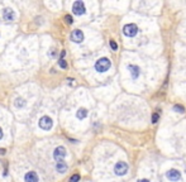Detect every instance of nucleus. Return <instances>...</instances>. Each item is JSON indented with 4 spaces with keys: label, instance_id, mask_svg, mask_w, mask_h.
Masks as SVG:
<instances>
[{
    "label": "nucleus",
    "instance_id": "nucleus-12",
    "mask_svg": "<svg viewBox=\"0 0 186 182\" xmlns=\"http://www.w3.org/2000/svg\"><path fill=\"white\" fill-rule=\"evenodd\" d=\"M24 181L25 182H38V176L36 172H28L24 176Z\"/></svg>",
    "mask_w": 186,
    "mask_h": 182
},
{
    "label": "nucleus",
    "instance_id": "nucleus-18",
    "mask_svg": "<svg viewBox=\"0 0 186 182\" xmlns=\"http://www.w3.org/2000/svg\"><path fill=\"white\" fill-rule=\"evenodd\" d=\"M79 181H80V175H74L70 178V182H79Z\"/></svg>",
    "mask_w": 186,
    "mask_h": 182
},
{
    "label": "nucleus",
    "instance_id": "nucleus-15",
    "mask_svg": "<svg viewBox=\"0 0 186 182\" xmlns=\"http://www.w3.org/2000/svg\"><path fill=\"white\" fill-rule=\"evenodd\" d=\"M173 110L177 113H185V108L181 105H173Z\"/></svg>",
    "mask_w": 186,
    "mask_h": 182
},
{
    "label": "nucleus",
    "instance_id": "nucleus-19",
    "mask_svg": "<svg viewBox=\"0 0 186 182\" xmlns=\"http://www.w3.org/2000/svg\"><path fill=\"white\" fill-rule=\"evenodd\" d=\"M110 47H111V49L117 51V49H118V45H117V42H114V41H110Z\"/></svg>",
    "mask_w": 186,
    "mask_h": 182
},
{
    "label": "nucleus",
    "instance_id": "nucleus-16",
    "mask_svg": "<svg viewBox=\"0 0 186 182\" xmlns=\"http://www.w3.org/2000/svg\"><path fill=\"white\" fill-rule=\"evenodd\" d=\"M158 119H160V114H158V113L152 114V123H153V124H156V123L158 122Z\"/></svg>",
    "mask_w": 186,
    "mask_h": 182
},
{
    "label": "nucleus",
    "instance_id": "nucleus-20",
    "mask_svg": "<svg viewBox=\"0 0 186 182\" xmlns=\"http://www.w3.org/2000/svg\"><path fill=\"white\" fill-rule=\"evenodd\" d=\"M65 20H66V22H67L68 24H72V22H74V20H72V17H71V15H66V17H65Z\"/></svg>",
    "mask_w": 186,
    "mask_h": 182
},
{
    "label": "nucleus",
    "instance_id": "nucleus-8",
    "mask_svg": "<svg viewBox=\"0 0 186 182\" xmlns=\"http://www.w3.org/2000/svg\"><path fill=\"white\" fill-rule=\"evenodd\" d=\"M3 18H4V20H6V22H13V20L15 19L14 10L10 9V8H5L3 10Z\"/></svg>",
    "mask_w": 186,
    "mask_h": 182
},
{
    "label": "nucleus",
    "instance_id": "nucleus-2",
    "mask_svg": "<svg viewBox=\"0 0 186 182\" xmlns=\"http://www.w3.org/2000/svg\"><path fill=\"white\" fill-rule=\"evenodd\" d=\"M128 165L126 162H123V161H120V162H118L115 166H114V172L117 176H124L127 172H128Z\"/></svg>",
    "mask_w": 186,
    "mask_h": 182
},
{
    "label": "nucleus",
    "instance_id": "nucleus-4",
    "mask_svg": "<svg viewBox=\"0 0 186 182\" xmlns=\"http://www.w3.org/2000/svg\"><path fill=\"white\" fill-rule=\"evenodd\" d=\"M52 125H53V122H52V119H51L49 116H42L39 119V128H41V129L49 130L51 128H52Z\"/></svg>",
    "mask_w": 186,
    "mask_h": 182
},
{
    "label": "nucleus",
    "instance_id": "nucleus-14",
    "mask_svg": "<svg viewBox=\"0 0 186 182\" xmlns=\"http://www.w3.org/2000/svg\"><path fill=\"white\" fill-rule=\"evenodd\" d=\"M15 106H17V108H23V106L25 105V101L22 99V98H18L17 100H15Z\"/></svg>",
    "mask_w": 186,
    "mask_h": 182
},
{
    "label": "nucleus",
    "instance_id": "nucleus-21",
    "mask_svg": "<svg viewBox=\"0 0 186 182\" xmlns=\"http://www.w3.org/2000/svg\"><path fill=\"white\" fill-rule=\"evenodd\" d=\"M138 182H149V181H148L147 178H142V180H139Z\"/></svg>",
    "mask_w": 186,
    "mask_h": 182
},
{
    "label": "nucleus",
    "instance_id": "nucleus-3",
    "mask_svg": "<svg viewBox=\"0 0 186 182\" xmlns=\"http://www.w3.org/2000/svg\"><path fill=\"white\" fill-rule=\"evenodd\" d=\"M123 33L127 37H134L138 33V27L136 24H127L123 28Z\"/></svg>",
    "mask_w": 186,
    "mask_h": 182
},
{
    "label": "nucleus",
    "instance_id": "nucleus-22",
    "mask_svg": "<svg viewBox=\"0 0 186 182\" xmlns=\"http://www.w3.org/2000/svg\"><path fill=\"white\" fill-rule=\"evenodd\" d=\"M0 154H5V149H4V148L0 149Z\"/></svg>",
    "mask_w": 186,
    "mask_h": 182
},
{
    "label": "nucleus",
    "instance_id": "nucleus-7",
    "mask_svg": "<svg viewBox=\"0 0 186 182\" xmlns=\"http://www.w3.org/2000/svg\"><path fill=\"white\" fill-rule=\"evenodd\" d=\"M66 149H65V147H62V145H60V147H57L56 149H55V152H53V157H55V159L56 161H61V159H64L65 157H66Z\"/></svg>",
    "mask_w": 186,
    "mask_h": 182
},
{
    "label": "nucleus",
    "instance_id": "nucleus-6",
    "mask_svg": "<svg viewBox=\"0 0 186 182\" xmlns=\"http://www.w3.org/2000/svg\"><path fill=\"white\" fill-rule=\"evenodd\" d=\"M166 177L170 181H172V182H176V181L181 180V173H180V171H177V169H169L166 172Z\"/></svg>",
    "mask_w": 186,
    "mask_h": 182
},
{
    "label": "nucleus",
    "instance_id": "nucleus-23",
    "mask_svg": "<svg viewBox=\"0 0 186 182\" xmlns=\"http://www.w3.org/2000/svg\"><path fill=\"white\" fill-rule=\"evenodd\" d=\"M3 138V130H2V128H0V139Z\"/></svg>",
    "mask_w": 186,
    "mask_h": 182
},
{
    "label": "nucleus",
    "instance_id": "nucleus-11",
    "mask_svg": "<svg viewBox=\"0 0 186 182\" xmlns=\"http://www.w3.org/2000/svg\"><path fill=\"white\" fill-rule=\"evenodd\" d=\"M56 169H57V172L60 173H65L66 171H67V165L64 159H61V161H57V163H56Z\"/></svg>",
    "mask_w": 186,
    "mask_h": 182
},
{
    "label": "nucleus",
    "instance_id": "nucleus-5",
    "mask_svg": "<svg viewBox=\"0 0 186 182\" xmlns=\"http://www.w3.org/2000/svg\"><path fill=\"white\" fill-rule=\"evenodd\" d=\"M85 5L82 2H75L74 5H72V12H74V14L76 15H82L85 13Z\"/></svg>",
    "mask_w": 186,
    "mask_h": 182
},
{
    "label": "nucleus",
    "instance_id": "nucleus-13",
    "mask_svg": "<svg viewBox=\"0 0 186 182\" xmlns=\"http://www.w3.org/2000/svg\"><path fill=\"white\" fill-rule=\"evenodd\" d=\"M76 116H77V119H85L87 116V110L85 108H80L76 113Z\"/></svg>",
    "mask_w": 186,
    "mask_h": 182
},
{
    "label": "nucleus",
    "instance_id": "nucleus-1",
    "mask_svg": "<svg viewBox=\"0 0 186 182\" xmlns=\"http://www.w3.org/2000/svg\"><path fill=\"white\" fill-rule=\"evenodd\" d=\"M110 66H111V63H110V61H109V58H100V60H98L96 61V63H95V70L98 71V72H105V71H108L109 68H110Z\"/></svg>",
    "mask_w": 186,
    "mask_h": 182
},
{
    "label": "nucleus",
    "instance_id": "nucleus-9",
    "mask_svg": "<svg viewBox=\"0 0 186 182\" xmlns=\"http://www.w3.org/2000/svg\"><path fill=\"white\" fill-rule=\"evenodd\" d=\"M71 41L75 42V43H81L82 41H84V33H82L81 30L76 29L71 33Z\"/></svg>",
    "mask_w": 186,
    "mask_h": 182
},
{
    "label": "nucleus",
    "instance_id": "nucleus-17",
    "mask_svg": "<svg viewBox=\"0 0 186 182\" xmlns=\"http://www.w3.org/2000/svg\"><path fill=\"white\" fill-rule=\"evenodd\" d=\"M58 65H60L61 68H66V67H67V62H66L64 58H61V60L58 61Z\"/></svg>",
    "mask_w": 186,
    "mask_h": 182
},
{
    "label": "nucleus",
    "instance_id": "nucleus-10",
    "mask_svg": "<svg viewBox=\"0 0 186 182\" xmlns=\"http://www.w3.org/2000/svg\"><path fill=\"white\" fill-rule=\"evenodd\" d=\"M128 70L130 71V75H132V79H138L139 77V73H141V70L138 66H134V65H129L128 66Z\"/></svg>",
    "mask_w": 186,
    "mask_h": 182
}]
</instances>
